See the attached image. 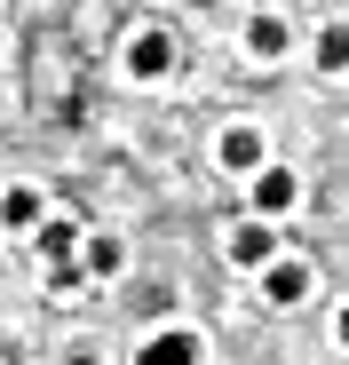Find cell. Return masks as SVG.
<instances>
[{"mask_svg": "<svg viewBox=\"0 0 349 365\" xmlns=\"http://www.w3.org/2000/svg\"><path fill=\"white\" fill-rule=\"evenodd\" d=\"M246 48H254V56H286V24H278V16H254V24H246Z\"/></svg>", "mask_w": 349, "mask_h": 365, "instance_id": "9", "label": "cell"}, {"mask_svg": "<svg viewBox=\"0 0 349 365\" xmlns=\"http://www.w3.org/2000/svg\"><path fill=\"white\" fill-rule=\"evenodd\" d=\"M222 167H239V175L270 167V159H262V135H254V128H230V135H222Z\"/></svg>", "mask_w": 349, "mask_h": 365, "instance_id": "6", "label": "cell"}, {"mask_svg": "<svg viewBox=\"0 0 349 365\" xmlns=\"http://www.w3.org/2000/svg\"><path fill=\"white\" fill-rule=\"evenodd\" d=\"M72 238H80L72 222H40V255L48 262H72Z\"/></svg>", "mask_w": 349, "mask_h": 365, "instance_id": "10", "label": "cell"}, {"mask_svg": "<svg viewBox=\"0 0 349 365\" xmlns=\"http://www.w3.org/2000/svg\"><path fill=\"white\" fill-rule=\"evenodd\" d=\"M0 222H9V230H40V222H48V207H40V191H24V182H16V191L0 199Z\"/></svg>", "mask_w": 349, "mask_h": 365, "instance_id": "7", "label": "cell"}, {"mask_svg": "<svg viewBox=\"0 0 349 365\" xmlns=\"http://www.w3.org/2000/svg\"><path fill=\"white\" fill-rule=\"evenodd\" d=\"M294 191H302V182H294V167H254V207H262V222L294 207Z\"/></svg>", "mask_w": 349, "mask_h": 365, "instance_id": "3", "label": "cell"}, {"mask_svg": "<svg viewBox=\"0 0 349 365\" xmlns=\"http://www.w3.org/2000/svg\"><path fill=\"white\" fill-rule=\"evenodd\" d=\"M341 349H349V310H341Z\"/></svg>", "mask_w": 349, "mask_h": 365, "instance_id": "11", "label": "cell"}, {"mask_svg": "<svg viewBox=\"0 0 349 365\" xmlns=\"http://www.w3.org/2000/svg\"><path fill=\"white\" fill-rule=\"evenodd\" d=\"M318 64L325 72H349V24H325L318 32Z\"/></svg>", "mask_w": 349, "mask_h": 365, "instance_id": "8", "label": "cell"}, {"mask_svg": "<svg viewBox=\"0 0 349 365\" xmlns=\"http://www.w3.org/2000/svg\"><path fill=\"white\" fill-rule=\"evenodd\" d=\"M135 365H199V334L191 326H167V334H151L135 349Z\"/></svg>", "mask_w": 349, "mask_h": 365, "instance_id": "1", "label": "cell"}, {"mask_svg": "<svg viewBox=\"0 0 349 365\" xmlns=\"http://www.w3.org/2000/svg\"><path fill=\"white\" fill-rule=\"evenodd\" d=\"M230 262L262 270V262H270V222H239V230H230Z\"/></svg>", "mask_w": 349, "mask_h": 365, "instance_id": "5", "label": "cell"}, {"mask_svg": "<svg viewBox=\"0 0 349 365\" xmlns=\"http://www.w3.org/2000/svg\"><path fill=\"white\" fill-rule=\"evenodd\" d=\"M262 294L278 302V310H294V302L310 294V262H262Z\"/></svg>", "mask_w": 349, "mask_h": 365, "instance_id": "4", "label": "cell"}, {"mask_svg": "<svg viewBox=\"0 0 349 365\" xmlns=\"http://www.w3.org/2000/svg\"><path fill=\"white\" fill-rule=\"evenodd\" d=\"M167 64H174V40L167 32H135L127 40V72L135 80H167Z\"/></svg>", "mask_w": 349, "mask_h": 365, "instance_id": "2", "label": "cell"}]
</instances>
